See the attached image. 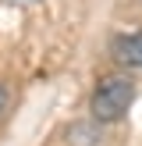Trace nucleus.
I'll return each mask as SVG.
<instances>
[{
    "label": "nucleus",
    "mask_w": 142,
    "mask_h": 146,
    "mask_svg": "<svg viewBox=\"0 0 142 146\" xmlns=\"http://www.w3.org/2000/svg\"><path fill=\"white\" fill-rule=\"evenodd\" d=\"M110 54H114V61L142 71V32H121V36H114L110 39Z\"/></svg>",
    "instance_id": "f03ea898"
},
{
    "label": "nucleus",
    "mask_w": 142,
    "mask_h": 146,
    "mask_svg": "<svg viewBox=\"0 0 142 146\" xmlns=\"http://www.w3.org/2000/svg\"><path fill=\"white\" fill-rule=\"evenodd\" d=\"M4 104H7V93H4V89H0V111H4Z\"/></svg>",
    "instance_id": "7ed1b4c3"
},
{
    "label": "nucleus",
    "mask_w": 142,
    "mask_h": 146,
    "mask_svg": "<svg viewBox=\"0 0 142 146\" xmlns=\"http://www.w3.org/2000/svg\"><path fill=\"white\" fill-rule=\"evenodd\" d=\"M131 100H135V82L131 78H124V75H106V78H99V86L92 89V118L96 121H121L128 114V107H131Z\"/></svg>",
    "instance_id": "f257e3e1"
}]
</instances>
